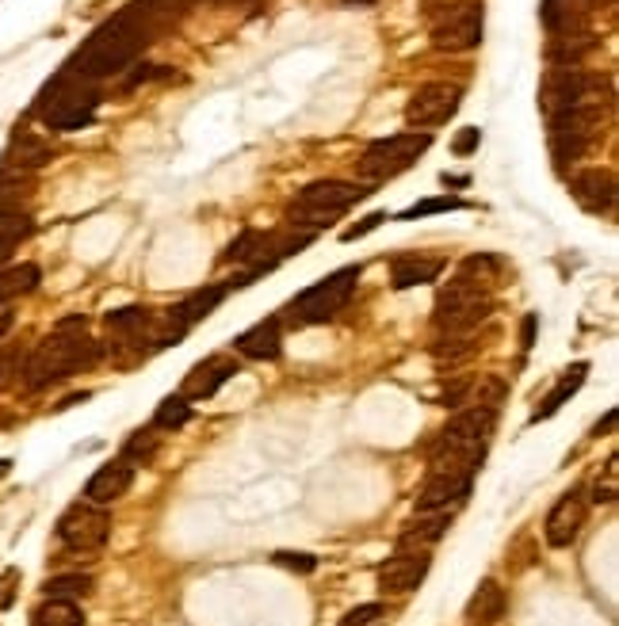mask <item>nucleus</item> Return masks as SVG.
Wrapping results in <instances>:
<instances>
[{
	"mask_svg": "<svg viewBox=\"0 0 619 626\" xmlns=\"http://www.w3.org/2000/svg\"><path fill=\"white\" fill-rule=\"evenodd\" d=\"M176 12H184L176 0H131V4L119 8L115 16H108V20L77 47V54L65 62V70L92 84L108 81V76H119L138 62V54H145L153 35H158L161 28H169Z\"/></svg>",
	"mask_w": 619,
	"mask_h": 626,
	"instance_id": "nucleus-1",
	"label": "nucleus"
},
{
	"mask_svg": "<svg viewBox=\"0 0 619 626\" xmlns=\"http://www.w3.org/2000/svg\"><path fill=\"white\" fill-rule=\"evenodd\" d=\"M100 359L97 340L84 337V329H54V337H47L39 348L28 351L20 363V382L23 390H47V386L69 379V374L84 371Z\"/></svg>",
	"mask_w": 619,
	"mask_h": 626,
	"instance_id": "nucleus-2",
	"label": "nucleus"
},
{
	"mask_svg": "<svg viewBox=\"0 0 619 626\" xmlns=\"http://www.w3.org/2000/svg\"><path fill=\"white\" fill-rule=\"evenodd\" d=\"M100 111V89L92 81H81L77 73L62 70L58 76H50L47 89L34 96L31 115L39 119L47 131L58 134H73L97 119Z\"/></svg>",
	"mask_w": 619,
	"mask_h": 626,
	"instance_id": "nucleus-3",
	"label": "nucleus"
},
{
	"mask_svg": "<svg viewBox=\"0 0 619 626\" xmlns=\"http://www.w3.org/2000/svg\"><path fill=\"white\" fill-rule=\"evenodd\" d=\"M489 314H494V290H489V283H478L463 276V271H455V279L436 295L433 325L444 337H467Z\"/></svg>",
	"mask_w": 619,
	"mask_h": 626,
	"instance_id": "nucleus-4",
	"label": "nucleus"
},
{
	"mask_svg": "<svg viewBox=\"0 0 619 626\" xmlns=\"http://www.w3.org/2000/svg\"><path fill=\"white\" fill-rule=\"evenodd\" d=\"M359 199H367L364 184L352 179H314L298 192V199L287 211V226L303 229V234H317V229L333 226L344 211H352Z\"/></svg>",
	"mask_w": 619,
	"mask_h": 626,
	"instance_id": "nucleus-5",
	"label": "nucleus"
},
{
	"mask_svg": "<svg viewBox=\"0 0 619 626\" xmlns=\"http://www.w3.org/2000/svg\"><path fill=\"white\" fill-rule=\"evenodd\" d=\"M356 283H359V268L333 271V276H325L322 283L306 287L295 302H287V310H283L280 321L295 325V329H310V325L333 321V317H337L344 306L352 302V295H356Z\"/></svg>",
	"mask_w": 619,
	"mask_h": 626,
	"instance_id": "nucleus-6",
	"label": "nucleus"
},
{
	"mask_svg": "<svg viewBox=\"0 0 619 626\" xmlns=\"http://www.w3.org/2000/svg\"><path fill=\"white\" fill-rule=\"evenodd\" d=\"M428 145H433V134L428 131H402L390 134V138H375L364 150V157L356 161V173L372 184H383V179H394L398 173L417 165V157H425Z\"/></svg>",
	"mask_w": 619,
	"mask_h": 626,
	"instance_id": "nucleus-7",
	"label": "nucleus"
},
{
	"mask_svg": "<svg viewBox=\"0 0 619 626\" xmlns=\"http://www.w3.org/2000/svg\"><path fill=\"white\" fill-rule=\"evenodd\" d=\"M608 81L600 73H589L581 65H550L539 81V107L544 115H558V111H570V107H589L600 104L605 96Z\"/></svg>",
	"mask_w": 619,
	"mask_h": 626,
	"instance_id": "nucleus-8",
	"label": "nucleus"
},
{
	"mask_svg": "<svg viewBox=\"0 0 619 626\" xmlns=\"http://www.w3.org/2000/svg\"><path fill=\"white\" fill-rule=\"evenodd\" d=\"M600 104H589V107H570V111H558V115H547L550 123V153H555L558 165L566 161H581L585 150L597 142V131H600Z\"/></svg>",
	"mask_w": 619,
	"mask_h": 626,
	"instance_id": "nucleus-9",
	"label": "nucleus"
},
{
	"mask_svg": "<svg viewBox=\"0 0 619 626\" xmlns=\"http://www.w3.org/2000/svg\"><path fill=\"white\" fill-rule=\"evenodd\" d=\"M494 424H497V413H494V409H481V406L459 409V413H455V417L444 424L436 451L467 454V459H486V448H489V435H494Z\"/></svg>",
	"mask_w": 619,
	"mask_h": 626,
	"instance_id": "nucleus-10",
	"label": "nucleus"
},
{
	"mask_svg": "<svg viewBox=\"0 0 619 626\" xmlns=\"http://www.w3.org/2000/svg\"><path fill=\"white\" fill-rule=\"evenodd\" d=\"M111 535V516L100 509V504H89V501H77L69 504L58 520V538L62 546H69L73 554H97L103 551Z\"/></svg>",
	"mask_w": 619,
	"mask_h": 626,
	"instance_id": "nucleus-11",
	"label": "nucleus"
},
{
	"mask_svg": "<svg viewBox=\"0 0 619 626\" xmlns=\"http://www.w3.org/2000/svg\"><path fill=\"white\" fill-rule=\"evenodd\" d=\"M463 104V89L447 81L420 84L406 104V123L413 131H428V126H444L447 119H455V111Z\"/></svg>",
	"mask_w": 619,
	"mask_h": 626,
	"instance_id": "nucleus-12",
	"label": "nucleus"
},
{
	"mask_svg": "<svg viewBox=\"0 0 619 626\" xmlns=\"http://www.w3.org/2000/svg\"><path fill=\"white\" fill-rule=\"evenodd\" d=\"M478 42H481V4H475V0L451 8L433 28V47L447 50V54H467Z\"/></svg>",
	"mask_w": 619,
	"mask_h": 626,
	"instance_id": "nucleus-13",
	"label": "nucleus"
},
{
	"mask_svg": "<svg viewBox=\"0 0 619 626\" xmlns=\"http://www.w3.org/2000/svg\"><path fill=\"white\" fill-rule=\"evenodd\" d=\"M428 565H433L428 551H398L378 565V592L383 596H406L428 577Z\"/></svg>",
	"mask_w": 619,
	"mask_h": 626,
	"instance_id": "nucleus-14",
	"label": "nucleus"
},
{
	"mask_svg": "<svg viewBox=\"0 0 619 626\" xmlns=\"http://www.w3.org/2000/svg\"><path fill=\"white\" fill-rule=\"evenodd\" d=\"M241 371L237 359L226 356V351H214V356L200 359V363L192 367V371L184 374V390H180V398L184 401H206L214 398V393L222 390L234 374Z\"/></svg>",
	"mask_w": 619,
	"mask_h": 626,
	"instance_id": "nucleus-15",
	"label": "nucleus"
},
{
	"mask_svg": "<svg viewBox=\"0 0 619 626\" xmlns=\"http://www.w3.org/2000/svg\"><path fill=\"white\" fill-rule=\"evenodd\" d=\"M585 516H589V504H585L581 493L558 496V504L550 509V516L544 523L547 546H555V551H566V546L578 543V535H581V527H585Z\"/></svg>",
	"mask_w": 619,
	"mask_h": 626,
	"instance_id": "nucleus-16",
	"label": "nucleus"
},
{
	"mask_svg": "<svg viewBox=\"0 0 619 626\" xmlns=\"http://www.w3.org/2000/svg\"><path fill=\"white\" fill-rule=\"evenodd\" d=\"M470 482L475 478H459V474H440V470H428L425 485L417 493V512H451L455 504L467 501Z\"/></svg>",
	"mask_w": 619,
	"mask_h": 626,
	"instance_id": "nucleus-17",
	"label": "nucleus"
},
{
	"mask_svg": "<svg viewBox=\"0 0 619 626\" xmlns=\"http://www.w3.org/2000/svg\"><path fill=\"white\" fill-rule=\"evenodd\" d=\"M570 192L589 214H612L616 207V176L608 168H585L570 179Z\"/></svg>",
	"mask_w": 619,
	"mask_h": 626,
	"instance_id": "nucleus-18",
	"label": "nucleus"
},
{
	"mask_svg": "<svg viewBox=\"0 0 619 626\" xmlns=\"http://www.w3.org/2000/svg\"><path fill=\"white\" fill-rule=\"evenodd\" d=\"M134 485V466L123 459L108 462V466H100L97 474L89 478V485H84V501L89 504H100V509H108V504H115L119 496H126Z\"/></svg>",
	"mask_w": 619,
	"mask_h": 626,
	"instance_id": "nucleus-19",
	"label": "nucleus"
},
{
	"mask_svg": "<svg viewBox=\"0 0 619 626\" xmlns=\"http://www.w3.org/2000/svg\"><path fill=\"white\" fill-rule=\"evenodd\" d=\"M444 256H428V253H402L390 260V287L394 290H409V287H425L444 276Z\"/></svg>",
	"mask_w": 619,
	"mask_h": 626,
	"instance_id": "nucleus-20",
	"label": "nucleus"
},
{
	"mask_svg": "<svg viewBox=\"0 0 619 626\" xmlns=\"http://www.w3.org/2000/svg\"><path fill=\"white\" fill-rule=\"evenodd\" d=\"M280 317H264V321H256L253 329H245L241 337L234 340L237 356L245 359H256V363H272V359H280L283 351V332H280Z\"/></svg>",
	"mask_w": 619,
	"mask_h": 626,
	"instance_id": "nucleus-21",
	"label": "nucleus"
},
{
	"mask_svg": "<svg viewBox=\"0 0 619 626\" xmlns=\"http://www.w3.org/2000/svg\"><path fill=\"white\" fill-rule=\"evenodd\" d=\"M505 607H509L505 588L497 585L494 577H486L475 588V596L467 599V607H463V619H467L470 626H497L505 619Z\"/></svg>",
	"mask_w": 619,
	"mask_h": 626,
	"instance_id": "nucleus-22",
	"label": "nucleus"
},
{
	"mask_svg": "<svg viewBox=\"0 0 619 626\" xmlns=\"http://www.w3.org/2000/svg\"><path fill=\"white\" fill-rule=\"evenodd\" d=\"M451 512H417V520H409L398 535V551H428L447 535Z\"/></svg>",
	"mask_w": 619,
	"mask_h": 626,
	"instance_id": "nucleus-23",
	"label": "nucleus"
},
{
	"mask_svg": "<svg viewBox=\"0 0 619 626\" xmlns=\"http://www.w3.org/2000/svg\"><path fill=\"white\" fill-rule=\"evenodd\" d=\"M50 157H54V150H50L47 138H39V134H31V131H16L12 142H8L4 165H16V168H28V173H34V168H42Z\"/></svg>",
	"mask_w": 619,
	"mask_h": 626,
	"instance_id": "nucleus-24",
	"label": "nucleus"
},
{
	"mask_svg": "<svg viewBox=\"0 0 619 626\" xmlns=\"http://www.w3.org/2000/svg\"><path fill=\"white\" fill-rule=\"evenodd\" d=\"M585 374H589V363H574L570 371H562V379H558V386L547 393L544 401H539L536 413H531V424H536V420H550V417H555L558 409H562L566 401H570L574 393H578L581 386H585Z\"/></svg>",
	"mask_w": 619,
	"mask_h": 626,
	"instance_id": "nucleus-25",
	"label": "nucleus"
},
{
	"mask_svg": "<svg viewBox=\"0 0 619 626\" xmlns=\"http://www.w3.org/2000/svg\"><path fill=\"white\" fill-rule=\"evenodd\" d=\"M103 325H108V332H115V337L123 340H142L150 337V325H153V310L150 306H123V310H111L103 317Z\"/></svg>",
	"mask_w": 619,
	"mask_h": 626,
	"instance_id": "nucleus-26",
	"label": "nucleus"
},
{
	"mask_svg": "<svg viewBox=\"0 0 619 626\" xmlns=\"http://www.w3.org/2000/svg\"><path fill=\"white\" fill-rule=\"evenodd\" d=\"M230 295V287L226 283H214V287H203V290H195V295H187L184 302L176 306V314L180 321L187 325V329H192V325H200V321H206V317H211L214 310H219L222 306V298Z\"/></svg>",
	"mask_w": 619,
	"mask_h": 626,
	"instance_id": "nucleus-27",
	"label": "nucleus"
},
{
	"mask_svg": "<svg viewBox=\"0 0 619 626\" xmlns=\"http://www.w3.org/2000/svg\"><path fill=\"white\" fill-rule=\"evenodd\" d=\"M592 50H597V39L589 31H570V35H555L547 42L550 65H581Z\"/></svg>",
	"mask_w": 619,
	"mask_h": 626,
	"instance_id": "nucleus-28",
	"label": "nucleus"
},
{
	"mask_svg": "<svg viewBox=\"0 0 619 626\" xmlns=\"http://www.w3.org/2000/svg\"><path fill=\"white\" fill-rule=\"evenodd\" d=\"M31 234H34V222L28 211H0V268H4L8 256L28 242Z\"/></svg>",
	"mask_w": 619,
	"mask_h": 626,
	"instance_id": "nucleus-29",
	"label": "nucleus"
},
{
	"mask_svg": "<svg viewBox=\"0 0 619 626\" xmlns=\"http://www.w3.org/2000/svg\"><path fill=\"white\" fill-rule=\"evenodd\" d=\"M34 626H84V612L77 607V599H54L34 612Z\"/></svg>",
	"mask_w": 619,
	"mask_h": 626,
	"instance_id": "nucleus-30",
	"label": "nucleus"
},
{
	"mask_svg": "<svg viewBox=\"0 0 619 626\" xmlns=\"http://www.w3.org/2000/svg\"><path fill=\"white\" fill-rule=\"evenodd\" d=\"M153 459H158V435H153V428H138L123 448V462H131V466H150Z\"/></svg>",
	"mask_w": 619,
	"mask_h": 626,
	"instance_id": "nucleus-31",
	"label": "nucleus"
},
{
	"mask_svg": "<svg viewBox=\"0 0 619 626\" xmlns=\"http://www.w3.org/2000/svg\"><path fill=\"white\" fill-rule=\"evenodd\" d=\"M42 592L54 599H81L92 592V577H84V573H62V577H50Z\"/></svg>",
	"mask_w": 619,
	"mask_h": 626,
	"instance_id": "nucleus-32",
	"label": "nucleus"
},
{
	"mask_svg": "<svg viewBox=\"0 0 619 626\" xmlns=\"http://www.w3.org/2000/svg\"><path fill=\"white\" fill-rule=\"evenodd\" d=\"M467 203L459 199V195H433V199H420L413 203L409 211H402L398 218L402 222H417V218H433V214H447V211H463Z\"/></svg>",
	"mask_w": 619,
	"mask_h": 626,
	"instance_id": "nucleus-33",
	"label": "nucleus"
},
{
	"mask_svg": "<svg viewBox=\"0 0 619 626\" xmlns=\"http://www.w3.org/2000/svg\"><path fill=\"white\" fill-rule=\"evenodd\" d=\"M187 420H192V406H187L184 398H165L158 406V413H153V428H165V432H176V428H184Z\"/></svg>",
	"mask_w": 619,
	"mask_h": 626,
	"instance_id": "nucleus-34",
	"label": "nucleus"
},
{
	"mask_svg": "<svg viewBox=\"0 0 619 626\" xmlns=\"http://www.w3.org/2000/svg\"><path fill=\"white\" fill-rule=\"evenodd\" d=\"M459 271H463V276H470V279H478V283H489V287H494L497 271H501V260H497V256L478 253V256H467V260L459 264Z\"/></svg>",
	"mask_w": 619,
	"mask_h": 626,
	"instance_id": "nucleus-35",
	"label": "nucleus"
},
{
	"mask_svg": "<svg viewBox=\"0 0 619 626\" xmlns=\"http://www.w3.org/2000/svg\"><path fill=\"white\" fill-rule=\"evenodd\" d=\"M470 351H475V345H470L467 337H447L444 345H436V348H433V359H436V363H440V367H444V363L451 367V363H459V359H467Z\"/></svg>",
	"mask_w": 619,
	"mask_h": 626,
	"instance_id": "nucleus-36",
	"label": "nucleus"
},
{
	"mask_svg": "<svg viewBox=\"0 0 619 626\" xmlns=\"http://www.w3.org/2000/svg\"><path fill=\"white\" fill-rule=\"evenodd\" d=\"M383 623H386V607L383 604H359L341 619V626H383Z\"/></svg>",
	"mask_w": 619,
	"mask_h": 626,
	"instance_id": "nucleus-37",
	"label": "nucleus"
},
{
	"mask_svg": "<svg viewBox=\"0 0 619 626\" xmlns=\"http://www.w3.org/2000/svg\"><path fill=\"white\" fill-rule=\"evenodd\" d=\"M172 73L169 65H131V73H126V89H138V84H150V81H172Z\"/></svg>",
	"mask_w": 619,
	"mask_h": 626,
	"instance_id": "nucleus-38",
	"label": "nucleus"
},
{
	"mask_svg": "<svg viewBox=\"0 0 619 626\" xmlns=\"http://www.w3.org/2000/svg\"><path fill=\"white\" fill-rule=\"evenodd\" d=\"M275 565H283V569H291V573H314L317 569V557L314 554H303V551H280L272 557Z\"/></svg>",
	"mask_w": 619,
	"mask_h": 626,
	"instance_id": "nucleus-39",
	"label": "nucleus"
},
{
	"mask_svg": "<svg viewBox=\"0 0 619 626\" xmlns=\"http://www.w3.org/2000/svg\"><path fill=\"white\" fill-rule=\"evenodd\" d=\"M383 222H390V214H386V211L367 214V218H359L356 226H348V229H344V234H341V242H348V245H352V242H359V237L375 234V229L383 226Z\"/></svg>",
	"mask_w": 619,
	"mask_h": 626,
	"instance_id": "nucleus-40",
	"label": "nucleus"
},
{
	"mask_svg": "<svg viewBox=\"0 0 619 626\" xmlns=\"http://www.w3.org/2000/svg\"><path fill=\"white\" fill-rule=\"evenodd\" d=\"M478 145H481V131H478V126H463V131L455 134V142H451V153H455V157H470Z\"/></svg>",
	"mask_w": 619,
	"mask_h": 626,
	"instance_id": "nucleus-41",
	"label": "nucleus"
},
{
	"mask_svg": "<svg viewBox=\"0 0 619 626\" xmlns=\"http://www.w3.org/2000/svg\"><path fill=\"white\" fill-rule=\"evenodd\" d=\"M467 393H470V382L467 379H455L451 386H444L440 398H436V401H440L444 409H455V406H463V398H467Z\"/></svg>",
	"mask_w": 619,
	"mask_h": 626,
	"instance_id": "nucleus-42",
	"label": "nucleus"
},
{
	"mask_svg": "<svg viewBox=\"0 0 619 626\" xmlns=\"http://www.w3.org/2000/svg\"><path fill=\"white\" fill-rule=\"evenodd\" d=\"M20 356H0V390H4L8 382H12V374H20Z\"/></svg>",
	"mask_w": 619,
	"mask_h": 626,
	"instance_id": "nucleus-43",
	"label": "nucleus"
},
{
	"mask_svg": "<svg viewBox=\"0 0 619 626\" xmlns=\"http://www.w3.org/2000/svg\"><path fill=\"white\" fill-rule=\"evenodd\" d=\"M536 325H539V317H536V314L524 317V325H520V345H524V351L536 345Z\"/></svg>",
	"mask_w": 619,
	"mask_h": 626,
	"instance_id": "nucleus-44",
	"label": "nucleus"
},
{
	"mask_svg": "<svg viewBox=\"0 0 619 626\" xmlns=\"http://www.w3.org/2000/svg\"><path fill=\"white\" fill-rule=\"evenodd\" d=\"M12 325H16V314H12V306L8 302H0V340L12 332Z\"/></svg>",
	"mask_w": 619,
	"mask_h": 626,
	"instance_id": "nucleus-45",
	"label": "nucleus"
},
{
	"mask_svg": "<svg viewBox=\"0 0 619 626\" xmlns=\"http://www.w3.org/2000/svg\"><path fill=\"white\" fill-rule=\"evenodd\" d=\"M612 424H616V409H612V413H608L605 420H600L597 428H592V435H600V432H612Z\"/></svg>",
	"mask_w": 619,
	"mask_h": 626,
	"instance_id": "nucleus-46",
	"label": "nucleus"
},
{
	"mask_svg": "<svg viewBox=\"0 0 619 626\" xmlns=\"http://www.w3.org/2000/svg\"><path fill=\"white\" fill-rule=\"evenodd\" d=\"M440 179H444V187H467V176H447L444 173Z\"/></svg>",
	"mask_w": 619,
	"mask_h": 626,
	"instance_id": "nucleus-47",
	"label": "nucleus"
},
{
	"mask_svg": "<svg viewBox=\"0 0 619 626\" xmlns=\"http://www.w3.org/2000/svg\"><path fill=\"white\" fill-rule=\"evenodd\" d=\"M8 474H12V459H0V482H4Z\"/></svg>",
	"mask_w": 619,
	"mask_h": 626,
	"instance_id": "nucleus-48",
	"label": "nucleus"
},
{
	"mask_svg": "<svg viewBox=\"0 0 619 626\" xmlns=\"http://www.w3.org/2000/svg\"><path fill=\"white\" fill-rule=\"evenodd\" d=\"M180 8H195V4H203V0H176Z\"/></svg>",
	"mask_w": 619,
	"mask_h": 626,
	"instance_id": "nucleus-49",
	"label": "nucleus"
},
{
	"mask_svg": "<svg viewBox=\"0 0 619 626\" xmlns=\"http://www.w3.org/2000/svg\"><path fill=\"white\" fill-rule=\"evenodd\" d=\"M344 4H375V0H344Z\"/></svg>",
	"mask_w": 619,
	"mask_h": 626,
	"instance_id": "nucleus-50",
	"label": "nucleus"
}]
</instances>
